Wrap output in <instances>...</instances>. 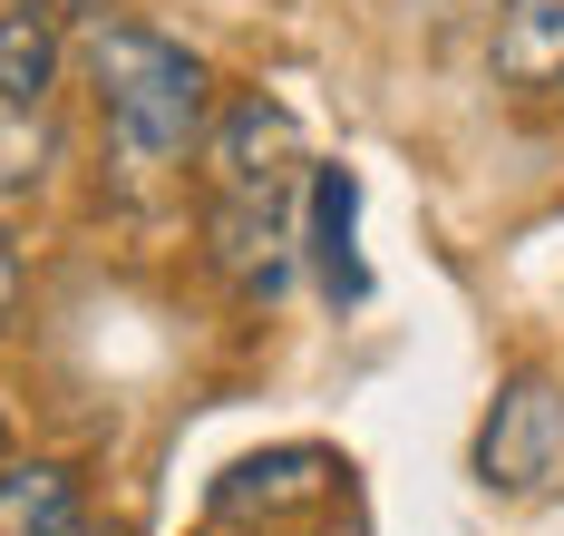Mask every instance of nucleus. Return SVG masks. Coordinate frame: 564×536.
Masks as SVG:
<instances>
[{
    "label": "nucleus",
    "mask_w": 564,
    "mask_h": 536,
    "mask_svg": "<svg viewBox=\"0 0 564 536\" xmlns=\"http://www.w3.org/2000/svg\"><path fill=\"white\" fill-rule=\"evenodd\" d=\"M78 68L98 88V127H108V157L127 176H166V167H185L205 147V127H215V68L195 60L175 30L127 20V10H88Z\"/></svg>",
    "instance_id": "obj_1"
},
{
    "label": "nucleus",
    "mask_w": 564,
    "mask_h": 536,
    "mask_svg": "<svg viewBox=\"0 0 564 536\" xmlns=\"http://www.w3.org/2000/svg\"><path fill=\"white\" fill-rule=\"evenodd\" d=\"M564 459V390L545 380V371H516L507 390H497V410H487V429H477V478L487 487H545Z\"/></svg>",
    "instance_id": "obj_2"
},
{
    "label": "nucleus",
    "mask_w": 564,
    "mask_h": 536,
    "mask_svg": "<svg viewBox=\"0 0 564 536\" xmlns=\"http://www.w3.org/2000/svg\"><path fill=\"white\" fill-rule=\"evenodd\" d=\"M195 157L215 167V195H292V118L263 88L215 98V127H205Z\"/></svg>",
    "instance_id": "obj_3"
},
{
    "label": "nucleus",
    "mask_w": 564,
    "mask_h": 536,
    "mask_svg": "<svg viewBox=\"0 0 564 536\" xmlns=\"http://www.w3.org/2000/svg\"><path fill=\"white\" fill-rule=\"evenodd\" d=\"M215 264L243 302H273L292 274V205L282 195H215Z\"/></svg>",
    "instance_id": "obj_4"
},
{
    "label": "nucleus",
    "mask_w": 564,
    "mask_h": 536,
    "mask_svg": "<svg viewBox=\"0 0 564 536\" xmlns=\"http://www.w3.org/2000/svg\"><path fill=\"white\" fill-rule=\"evenodd\" d=\"M88 517V478L68 459H20L0 449V536H68Z\"/></svg>",
    "instance_id": "obj_5"
},
{
    "label": "nucleus",
    "mask_w": 564,
    "mask_h": 536,
    "mask_svg": "<svg viewBox=\"0 0 564 536\" xmlns=\"http://www.w3.org/2000/svg\"><path fill=\"white\" fill-rule=\"evenodd\" d=\"M487 60L507 78L516 98H545L564 88V0H497V40Z\"/></svg>",
    "instance_id": "obj_6"
},
{
    "label": "nucleus",
    "mask_w": 564,
    "mask_h": 536,
    "mask_svg": "<svg viewBox=\"0 0 564 536\" xmlns=\"http://www.w3.org/2000/svg\"><path fill=\"white\" fill-rule=\"evenodd\" d=\"M58 78H68L58 20H40V10H0V108H10V118H40V108L58 98Z\"/></svg>",
    "instance_id": "obj_7"
},
{
    "label": "nucleus",
    "mask_w": 564,
    "mask_h": 536,
    "mask_svg": "<svg viewBox=\"0 0 564 536\" xmlns=\"http://www.w3.org/2000/svg\"><path fill=\"white\" fill-rule=\"evenodd\" d=\"M302 205H312V264H322V283H332L340 302L360 293L370 274H360V185H350V167H312L302 176Z\"/></svg>",
    "instance_id": "obj_8"
},
{
    "label": "nucleus",
    "mask_w": 564,
    "mask_h": 536,
    "mask_svg": "<svg viewBox=\"0 0 564 536\" xmlns=\"http://www.w3.org/2000/svg\"><path fill=\"white\" fill-rule=\"evenodd\" d=\"M322 487H332L322 449H282V459H243L225 478V507H273V497H322Z\"/></svg>",
    "instance_id": "obj_9"
},
{
    "label": "nucleus",
    "mask_w": 564,
    "mask_h": 536,
    "mask_svg": "<svg viewBox=\"0 0 564 536\" xmlns=\"http://www.w3.org/2000/svg\"><path fill=\"white\" fill-rule=\"evenodd\" d=\"M10 312H20V244L0 225V332H10Z\"/></svg>",
    "instance_id": "obj_10"
},
{
    "label": "nucleus",
    "mask_w": 564,
    "mask_h": 536,
    "mask_svg": "<svg viewBox=\"0 0 564 536\" xmlns=\"http://www.w3.org/2000/svg\"><path fill=\"white\" fill-rule=\"evenodd\" d=\"M0 10H40V20H68V10H88V0H0Z\"/></svg>",
    "instance_id": "obj_11"
},
{
    "label": "nucleus",
    "mask_w": 564,
    "mask_h": 536,
    "mask_svg": "<svg viewBox=\"0 0 564 536\" xmlns=\"http://www.w3.org/2000/svg\"><path fill=\"white\" fill-rule=\"evenodd\" d=\"M429 10H497V0H429Z\"/></svg>",
    "instance_id": "obj_12"
},
{
    "label": "nucleus",
    "mask_w": 564,
    "mask_h": 536,
    "mask_svg": "<svg viewBox=\"0 0 564 536\" xmlns=\"http://www.w3.org/2000/svg\"><path fill=\"white\" fill-rule=\"evenodd\" d=\"M0 449H10V410H0Z\"/></svg>",
    "instance_id": "obj_13"
},
{
    "label": "nucleus",
    "mask_w": 564,
    "mask_h": 536,
    "mask_svg": "<svg viewBox=\"0 0 564 536\" xmlns=\"http://www.w3.org/2000/svg\"><path fill=\"white\" fill-rule=\"evenodd\" d=\"M68 536H88V517H78V527H68Z\"/></svg>",
    "instance_id": "obj_14"
}]
</instances>
